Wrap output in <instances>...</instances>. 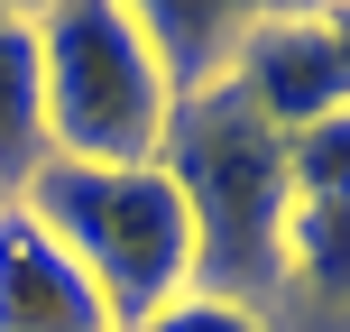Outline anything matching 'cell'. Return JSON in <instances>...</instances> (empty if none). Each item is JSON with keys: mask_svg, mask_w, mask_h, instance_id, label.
<instances>
[{"mask_svg": "<svg viewBox=\"0 0 350 332\" xmlns=\"http://www.w3.org/2000/svg\"><path fill=\"white\" fill-rule=\"evenodd\" d=\"M157 166L193 222V296H221V305L277 296L286 286V129H267L249 92L221 74L212 92L175 102Z\"/></svg>", "mask_w": 350, "mask_h": 332, "instance_id": "1", "label": "cell"}, {"mask_svg": "<svg viewBox=\"0 0 350 332\" xmlns=\"http://www.w3.org/2000/svg\"><path fill=\"white\" fill-rule=\"evenodd\" d=\"M18 203L92 277V296L111 305L120 332H139L175 296H193V222H185V194L166 185V166H65V157H46Z\"/></svg>", "mask_w": 350, "mask_h": 332, "instance_id": "2", "label": "cell"}, {"mask_svg": "<svg viewBox=\"0 0 350 332\" xmlns=\"http://www.w3.org/2000/svg\"><path fill=\"white\" fill-rule=\"evenodd\" d=\"M37 18V84H46V157L65 166H157L175 92L139 37V10L65 0Z\"/></svg>", "mask_w": 350, "mask_h": 332, "instance_id": "3", "label": "cell"}, {"mask_svg": "<svg viewBox=\"0 0 350 332\" xmlns=\"http://www.w3.org/2000/svg\"><path fill=\"white\" fill-rule=\"evenodd\" d=\"M230 84L286 139L314 120H341L350 111V10L341 18H249L240 55H230Z\"/></svg>", "mask_w": 350, "mask_h": 332, "instance_id": "4", "label": "cell"}, {"mask_svg": "<svg viewBox=\"0 0 350 332\" xmlns=\"http://www.w3.org/2000/svg\"><path fill=\"white\" fill-rule=\"evenodd\" d=\"M0 332H120L92 277L37 231L28 203H0Z\"/></svg>", "mask_w": 350, "mask_h": 332, "instance_id": "5", "label": "cell"}, {"mask_svg": "<svg viewBox=\"0 0 350 332\" xmlns=\"http://www.w3.org/2000/svg\"><path fill=\"white\" fill-rule=\"evenodd\" d=\"M46 166V84H37V18L0 10V203L37 185Z\"/></svg>", "mask_w": 350, "mask_h": 332, "instance_id": "6", "label": "cell"}, {"mask_svg": "<svg viewBox=\"0 0 350 332\" xmlns=\"http://www.w3.org/2000/svg\"><path fill=\"white\" fill-rule=\"evenodd\" d=\"M139 37H148V55H157L166 92L193 102V92H212V84L230 74L249 18H240V10H139Z\"/></svg>", "mask_w": 350, "mask_h": 332, "instance_id": "7", "label": "cell"}, {"mask_svg": "<svg viewBox=\"0 0 350 332\" xmlns=\"http://www.w3.org/2000/svg\"><path fill=\"white\" fill-rule=\"evenodd\" d=\"M139 332H267L258 305H221V296H175L166 314H148Z\"/></svg>", "mask_w": 350, "mask_h": 332, "instance_id": "8", "label": "cell"}]
</instances>
